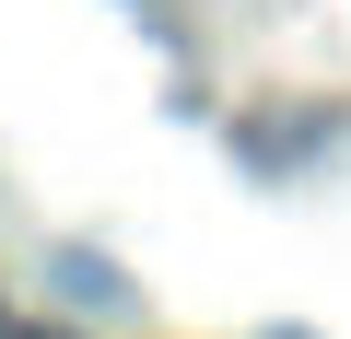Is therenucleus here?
<instances>
[{
    "label": "nucleus",
    "instance_id": "f257e3e1",
    "mask_svg": "<svg viewBox=\"0 0 351 339\" xmlns=\"http://www.w3.org/2000/svg\"><path fill=\"white\" fill-rule=\"evenodd\" d=\"M47 292L71 316H141V281L106 258V246H47Z\"/></svg>",
    "mask_w": 351,
    "mask_h": 339
},
{
    "label": "nucleus",
    "instance_id": "f03ea898",
    "mask_svg": "<svg viewBox=\"0 0 351 339\" xmlns=\"http://www.w3.org/2000/svg\"><path fill=\"white\" fill-rule=\"evenodd\" d=\"M0 339H59V327H12V316H0Z\"/></svg>",
    "mask_w": 351,
    "mask_h": 339
},
{
    "label": "nucleus",
    "instance_id": "7ed1b4c3",
    "mask_svg": "<svg viewBox=\"0 0 351 339\" xmlns=\"http://www.w3.org/2000/svg\"><path fill=\"white\" fill-rule=\"evenodd\" d=\"M269 339H316V327H269Z\"/></svg>",
    "mask_w": 351,
    "mask_h": 339
}]
</instances>
